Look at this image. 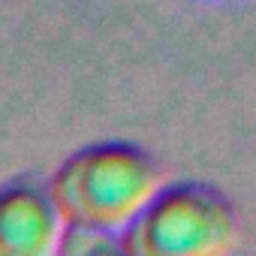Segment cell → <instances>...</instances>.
I'll return each mask as SVG.
<instances>
[{
	"mask_svg": "<svg viewBox=\"0 0 256 256\" xmlns=\"http://www.w3.org/2000/svg\"><path fill=\"white\" fill-rule=\"evenodd\" d=\"M58 253L64 256H112L124 253L120 229H108L100 223H84V220H64L60 238H58Z\"/></svg>",
	"mask_w": 256,
	"mask_h": 256,
	"instance_id": "4",
	"label": "cell"
},
{
	"mask_svg": "<svg viewBox=\"0 0 256 256\" xmlns=\"http://www.w3.org/2000/svg\"><path fill=\"white\" fill-rule=\"evenodd\" d=\"M120 241L126 256H217L238 241V214L214 184L178 181L157 187Z\"/></svg>",
	"mask_w": 256,
	"mask_h": 256,
	"instance_id": "2",
	"label": "cell"
},
{
	"mask_svg": "<svg viewBox=\"0 0 256 256\" xmlns=\"http://www.w3.org/2000/svg\"><path fill=\"white\" fill-rule=\"evenodd\" d=\"M60 229L64 214L48 181L22 175L0 184V256H48Z\"/></svg>",
	"mask_w": 256,
	"mask_h": 256,
	"instance_id": "3",
	"label": "cell"
},
{
	"mask_svg": "<svg viewBox=\"0 0 256 256\" xmlns=\"http://www.w3.org/2000/svg\"><path fill=\"white\" fill-rule=\"evenodd\" d=\"M48 187L64 220L124 229L157 193L160 166L133 142H96L70 154Z\"/></svg>",
	"mask_w": 256,
	"mask_h": 256,
	"instance_id": "1",
	"label": "cell"
}]
</instances>
